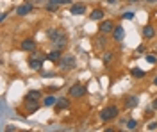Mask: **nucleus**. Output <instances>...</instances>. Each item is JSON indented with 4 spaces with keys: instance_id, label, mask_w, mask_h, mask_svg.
Returning <instances> with one entry per match:
<instances>
[{
    "instance_id": "6ab92c4d",
    "label": "nucleus",
    "mask_w": 157,
    "mask_h": 132,
    "mask_svg": "<svg viewBox=\"0 0 157 132\" xmlns=\"http://www.w3.org/2000/svg\"><path fill=\"white\" fill-rule=\"evenodd\" d=\"M39 98V91H29L27 93V100H38Z\"/></svg>"
},
{
    "instance_id": "cd10ccee",
    "label": "nucleus",
    "mask_w": 157,
    "mask_h": 132,
    "mask_svg": "<svg viewBox=\"0 0 157 132\" xmlns=\"http://www.w3.org/2000/svg\"><path fill=\"white\" fill-rule=\"evenodd\" d=\"M148 2H157V0H148Z\"/></svg>"
},
{
    "instance_id": "a878e982",
    "label": "nucleus",
    "mask_w": 157,
    "mask_h": 132,
    "mask_svg": "<svg viewBox=\"0 0 157 132\" xmlns=\"http://www.w3.org/2000/svg\"><path fill=\"white\" fill-rule=\"evenodd\" d=\"M152 107H154V109H157V98L154 102H152Z\"/></svg>"
},
{
    "instance_id": "f257e3e1",
    "label": "nucleus",
    "mask_w": 157,
    "mask_h": 132,
    "mask_svg": "<svg viewBox=\"0 0 157 132\" xmlns=\"http://www.w3.org/2000/svg\"><path fill=\"white\" fill-rule=\"evenodd\" d=\"M48 38H50V41L54 43V47L59 48V50L66 45V36H64L63 31H48Z\"/></svg>"
},
{
    "instance_id": "f03ea898",
    "label": "nucleus",
    "mask_w": 157,
    "mask_h": 132,
    "mask_svg": "<svg viewBox=\"0 0 157 132\" xmlns=\"http://www.w3.org/2000/svg\"><path fill=\"white\" fill-rule=\"evenodd\" d=\"M75 64H77V62H75V57L70 55V54L64 55V57H61V61H59V66H61L63 70H73Z\"/></svg>"
},
{
    "instance_id": "0eeeda50",
    "label": "nucleus",
    "mask_w": 157,
    "mask_h": 132,
    "mask_svg": "<svg viewBox=\"0 0 157 132\" xmlns=\"http://www.w3.org/2000/svg\"><path fill=\"white\" fill-rule=\"evenodd\" d=\"M123 36H125L123 27H121V25L114 27V31H113V40H114V41H121V40H123Z\"/></svg>"
},
{
    "instance_id": "9b49d317",
    "label": "nucleus",
    "mask_w": 157,
    "mask_h": 132,
    "mask_svg": "<svg viewBox=\"0 0 157 132\" xmlns=\"http://www.w3.org/2000/svg\"><path fill=\"white\" fill-rule=\"evenodd\" d=\"M29 66L32 70H41L43 68V59H39V57H32L29 61Z\"/></svg>"
},
{
    "instance_id": "1a4fd4ad",
    "label": "nucleus",
    "mask_w": 157,
    "mask_h": 132,
    "mask_svg": "<svg viewBox=\"0 0 157 132\" xmlns=\"http://www.w3.org/2000/svg\"><path fill=\"white\" fill-rule=\"evenodd\" d=\"M84 11H86V6L84 4H73L70 7V13L71 14H84Z\"/></svg>"
},
{
    "instance_id": "393cba45",
    "label": "nucleus",
    "mask_w": 157,
    "mask_h": 132,
    "mask_svg": "<svg viewBox=\"0 0 157 132\" xmlns=\"http://www.w3.org/2000/svg\"><path fill=\"white\" fill-rule=\"evenodd\" d=\"M109 61H111V54H109V52H107V54H105V55H104V62H105V64H107Z\"/></svg>"
},
{
    "instance_id": "c85d7f7f",
    "label": "nucleus",
    "mask_w": 157,
    "mask_h": 132,
    "mask_svg": "<svg viewBox=\"0 0 157 132\" xmlns=\"http://www.w3.org/2000/svg\"><path fill=\"white\" fill-rule=\"evenodd\" d=\"M130 2H136V0H130Z\"/></svg>"
},
{
    "instance_id": "39448f33",
    "label": "nucleus",
    "mask_w": 157,
    "mask_h": 132,
    "mask_svg": "<svg viewBox=\"0 0 157 132\" xmlns=\"http://www.w3.org/2000/svg\"><path fill=\"white\" fill-rule=\"evenodd\" d=\"M70 4V0H50L48 4H47V9L48 11H56L59 6H66Z\"/></svg>"
},
{
    "instance_id": "4468645a",
    "label": "nucleus",
    "mask_w": 157,
    "mask_h": 132,
    "mask_svg": "<svg viewBox=\"0 0 157 132\" xmlns=\"http://www.w3.org/2000/svg\"><path fill=\"white\" fill-rule=\"evenodd\" d=\"M143 36H145L147 40H152V38L155 36V31H154V27H152V25H147V27L143 29Z\"/></svg>"
},
{
    "instance_id": "6e6552de",
    "label": "nucleus",
    "mask_w": 157,
    "mask_h": 132,
    "mask_svg": "<svg viewBox=\"0 0 157 132\" xmlns=\"http://www.w3.org/2000/svg\"><path fill=\"white\" fill-rule=\"evenodd\" d=\"M30 11H32V4H29V2H27V4H21L18 9H16V13H18L20 16H25V14H29Z\"/></svg>"
},
{
    "instance_id": "dca6fc26",
    "label": "nucleus",
    "mask_w": 157,
    "mask_h": 132,
    "mask_svg": "<svg viewBox=\"0 0 157 132\" xmlns=\"http://www.w3.org/2000/svg\"><path fill=\"white\" fill-rule=\"evenodd\" d=\"M89 18H91V20H102V18H104V11L102 9H95L91 14H89Z\"/></svg>"
},
{
    "instance_id": "9d476101",
    "label": "nucleus",
    "mask_w": 157,
    "mask_h": 132,
    "mask_svg": "<svg viewBox=\"0 0 157 132\" xmlns=\"http://www.w3.org/2000/svg\"><path fill=\"white\" fill-rule=\"evenodd\" d=\"M113 31H114V29H113V21L105 20V21L100 23V32H102V34H107V32H113Z\"/></svg>"
},
{
    "instance_id": "aec40b11",
    "label": "nucleus",
    "mask_w": 157,
    "mask_h": 132,
    "mask_svg": "<svg viewBox=\"0 0 157 132\" xmlns=\"http://www.w3.org/2000/svg\"><path fill=\"white\" fill-rule=\"evenodd\" d=\"M56 102H57V98H56V96H47V98L43 100V104H45V105H54Z\"/></svg>"
},
{
    "instance_id": "4be33fe9",
    "label": "nucleus",
    "mask_w": 157,
    "mask_h": 132,
    "mask_svg": "<svg viewBox=\"0 0 157 132\" xmlns=\"http://www.w3.org/2000/svg\"><path fill=\"white\" fill-rule=\"evenodd\" d=\"M147 129H148V130H155V129H157V122H150Z\"/></svg>"
},
{
    "instance_id": "20e7f679",
    "label": "nucleus",
    "mask_w": 157,
    "mask_h": 132,
    "mask_svg": "<svg viewBox=\"0 0 157 132\" xmlns=\"http://www.w3.org/2000/svg\"><path fill=\"white\" fill-rule=\"evenodd\" d=\"M84 93H86V88H84L82 84H73V86L70 88L68 95L73 96V98H80V96H84Z\"/></svg>"
},
{
    "instance_id": "b1692460",
    "label": "nucleus",
    "mask_w": 157,
    "mask_h": 132,
    "mask_svg": "<svg viewBox=\"0 0 157 132\" xmlns=\"http://www.w3.org/2000/svg\"><path fill=\"white\" fill-rule=\"evenodd\" d=\"M123 18H125V20H132V18H134V13H125Z\"/></svg>"
},
{
    "instance_id": "423d86ee",
    "label": "nucleus",
    "mask_w": 157,
    "mask_h": 132,
    "mask_svg": "<svg viewBox=\"0 0 157 132\" xmlns=\"http://www.w3.org/2000/svg\"><path fill=\"white\" fill-rule=\"evenodd\" d=\"M20 47H21V50L34 52V50H36V41H34V40H23Z\"/></svg>"
},
{
    "instance_id": "2eb2a0df",
    "label": "nucleus",
    "mask_w": 157,
    "mask_h": 132,
    "mask_svg": "<svg viewBox=\"0 0 157 132\" xmlns=\"http://www.w3.org/2000/svg\"><path fill=\"white\" fill-rule=\"evenodd\" d=\"M68 105H70V102L66 98H57V102H56V109H66Z\"/></svg>"
},
{
    "instance_id": "5701e85b",
    "label": "nucleus",
    "mask_w": 157,
    "mask_h": 132,
    "mask_svg": "<svg viewBox=\"0 0 157 132\" xmlns=\"http://www.w3.org/2000/svg\"><path fill=\"white\" fill-rule=\"evenodd\" d=\"M147 61L150 62V64H154V62H157V57H154V55H148V57H147Z\"/></svg>"
},
{
    "instance_id": "412c9836",
    "label": "nucleus",
    "mask_w": 157,
    "mask_h": 132,
    "mask_svg": "<svg viewBox=\"0 0 157 132\" xmlns=\"http://www.w3.org/2000/svg\"><path fill=\"white\" fill-rule=\"evenodd\" d=\"M136 127H137V122H136V120H128V122H127V129H128V130H134Z\"/></svg>"
},
{
    "instance_id": "f3484780",
    "label": "nucleus",
    "mask_w": 157,
    "mask_h": 132,
    "mask_svg": "<svg viewBox=\"0 0 157 132\" xmlns=\"http://www.w3.org/2000/svg\"><path fill=\"white\" fill-rule=\"evenodd\" d=\"M130 73H132V77H136V79H143V77H145V71L139 70V68H132Z\"/></svg>"
},
{
    "instance_id": "f8f14e48",
    "label": "nucleus",
    "mask_w": 157,
    "mask_h": 132,
    "mask_svg": "<svg viewBox=\"0 0 157 132\" xmlns=\"http://www.w3.org/2000/svg\"><path fill=\"white\" fill-rule=\"evenodd\" d=\"M47 59H48V61H52V62L61 61V52H59V48H56V50L48 52V54H47Z\"/></svg>"
},
{
    "instance_id": "a211bd4d",
    "label": "nucleus",
    "mask_w": 157,
    "mask_h": 132,
    "mask_svg": "<svg viewBox=\"0 0 157 132\" xmlns=\"http://www.w3.org/2000/svg\"><path fill=\"white\" fill-rule=\"evenodd\" d=\"M136 104H137L136 96H128L127 100H125V105H127V107H136Z\"/></svg>"
},
{
    "instance_id": "bb28decb",
    "label": "nucleus",
    "mask_w": 157,
    "mask_h": 132,
    "mask_svg": "<svg viewBox=\"0 0 157 132\" xmlns=\"http://www.w3.org/2000/svg\"><path fill=\"white\" fill-rule=\"evenodd\" d=\"M154 84H155V86H157V77H155V79H154Z\"/></svg>"
},
{
    "instance_id": "7ed1b4c3",
    "label": "nucleus",
    "mask_w": 157,
    "mask_h": 132,
    "mask_svg": "<svg viewBox=\"0 0 157 132\" xmlns=\"http://www.w3.org/2000/svg\"><path fill=\"white\" fill-rule=\"evenodd\" d=\"M118 116V109L113 105V107H105L104 111L100 112V120L102 122H109V120H113V118H116Z\"/></svg>"
},
{
    "instance_id": "ddd939ff",
    "label": "nucleus",
    "mask_w": 157,
    "mask_h": 132,
    "mask_svg": "<svg viewBox=\"0 0 157 132\" xmlns=\"http://www.w3.org/2000/svg\"><path fill=\"white\" fill-rule=\"evenodd\" d=\"M25 105H27V114L38 111V100H25Z\"/></svg>"
}]
</instances>
